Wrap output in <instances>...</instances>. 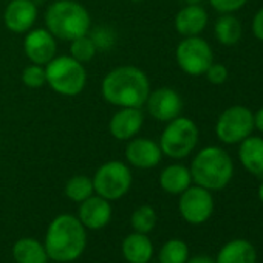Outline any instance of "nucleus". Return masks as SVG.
Here are the masks:
<instances>
[{
	"instance_id": "0eeeda50",
	"label": "nucleus",
	"mask_w": 263,
	"mask_h": 263,
	"mask_svg": "<svg viewBox=\"0 0 263 263\" xmlns=\"http://www.w3.org/2000/svg\"><path fill=\"white\" fill-rule=\"evenodd\" d=\"M91 180L96 195L108 201H115L122 198L130 191L134 177H132L130 167L124 161L111 160L101 164Z\"/></svg>"
},
{
	"instance_id": "aec40b11",
	"label": "nucleus",
	"mask_w": 263,
	"mask_h": 263,
	"mask_svg": "<svg viewBox=\"0 0 263 263\" xmlns=\"http://www.w3.org/2000/svg\"><path fill=\"white\" fill-rule=\"evenodd\" d=\"M160 186L171 195L183 194L189 186H192V175L189 167L183 164L166 166L160 174Z\"/></svg>"
},
{
	"instance_id": "9b49d317",
	"label": "nucleus",
	"mask_w": 263,
	"mask_h": 263,
	"mask_svg": "<svg viewBox=\"0 0 263 263\" xmlns=\"http://www.w3.org/2000/svg\"><path fill=\"white\" fill-rule=\"evenodd\" d=\"M144 107L154 119L160 122H169L181 115L184 104L181 95L175 88L160 87L151 90Z\"/></svg>"
},
{
	"instance_id": "dca6fc26",
	"label": "nucleus",
	"mask_w": 263,
	"mask_h": 263,
	"mask_svg": "<svg viewBox=\"0 0 263 263\" xmlns=\"http://www.w3.org/2000/svg\"><path fill=\"white\" fill-rule=\"evenodd\" d=\"M78 218L85 229H91V231L102 229L104 226L108 224L111 218L110 201L93 194L91 197H88L81 203Z\"/></svg>"
},
{
	"instance_id": "9d476101",
	"label": "nucleus",
	"mask_w": 263,
	"mask_h": 263,
	"mask_svg": "<svg viewBox=\"0 0 263 263\" xmlns=\"http://www.w3.org/2000/svg\"><path fill=\"white\" fill-rule=\"evenodd\" d=\"M178 209L181 217L191 224H201L208 221L214 212V198L211 191L201 186H189L180 194Z\"/></svg>"
},
{
	"instance_id": "39448f33",
	"label": "nucleus",
	"mask_w": 263,
	"mask_h": 263,
	"mask_svg": "<svg viewBox=\"0 0 263 263\" xmlns=\"http://www.w3.org/2000/svg\"><path fill=\"white\" fill-rule=\"evenodd\" d=\"M47 85L61 96L73 98L85 90L88 74L85 64H81L70 54L54 56L45 65Z\"/></svg>"
},
{
	"instance_id": "c9c22d12",
	"label": "nucleus",
	"mask_w": 263,
	"mask_h": 263,
	"mask_svg": "<svg viewBox=\"0 0 263 263\" xmlns=\"http://www.w3.org/2000/svg\"><path fill=\"white\" fill-rule=\"evenodd\" d=\"M258 198H260V201L263 203V181H261L260 186H258Z\"/></svg>"
},
{
	"instance_id": "f704fd0d",
	"label": "nucleus",
	"mask_w": 263,
	"mask_h": 263,
	"mask_svg": "<svg viewBox=\"0 0 263 263\" xmlns=\"http://www.w3.org/2000/svg\"><path fill=\"white\" fill-rule=\"evenodd\" d=\"M186 5H201L203 0H183Z\"/></svg>"
},
{
	"instance_id": "b1692460",
	"label": "nucleus",
	"mask_w": 263,
	"mask_h": 263,
	"mask_svg": "<svg viewBox=\"0 0 263 263\" xmlns=\"http://www.w3.org/2000/svg\"><path fill=\"white\" fill-rule=\"evenodd\" d=\"M93 194V180L87 175H74L65 184V195L74 203H82Z\"/></svg>"
},
{
	"instance_id": "c85d7f7f",
	"label": "nucleus",
	"mask_w": 263,
	"mask_h": 263,
	"mask_svg": "<svg viewBox=\"0 0 263 263\" xmlns=\"http://www.w3.org/2000/svg\"><path fill=\"white\" fill-rule=\"evenodd\" d=\"M88 36L95 42L98 51H108L111 47H115L116 42V33L108 27H98L88 31Z\"/></svg>"
},
{
	"instance_id": "4be33fe9",
	"label": "nucleus",
	"mask_w": 263,
	"mask_h": 263,
	"mask_svg": "<svg viewBox=\"0 0 263 263\" xmlns=\"http://www.w3.org/2000/svg\"><path fill=\"white\" fill-rule=\"evenodd\" d=\"M13 257L17 263H47L48 254L45 246L36 238H21L13 246Z\"/></svg>"
},
{
	"instance_id": "393cba45",
	"label": "nucleus",
	"mask_w": 263,
	"mask_h": 263,
	"mask_svg": "<svg viewBox=\"0 0 263 263\" xmlns=\"http://www.w3.org/2000/svg\"><path fill=\"white\" fill-rule=\"evenodd\" d=\"M189 258V248L183 240L172 238L167 240L160 249V263H186Z\"/></svg>"
},
{
	"instance_id": "a878e982",
	"label": "nucleus",
	"mask_w": 263,
	"mask_h": 263,
	"mask_svg": "<svg viewBox=\"0 0 263 263\" xmlns=\"http://www.w3.org/2000/svg\"><path fill=\"white\" fill-rule=\"evenodd\" d=\"M130 223L135 232L149 234L154 231V228L157 224V212L152 206L143 204L134 211V214L130 217Z\"/></svg>"
},
{
	"instance_id": "c756f323",
	"label": "nucleus",
	"mask_w": 263,
	"mask_h": 263,
	"mask_svg": "<svg viewBox=\"0 0 263 263\" xmlns=\"http://www.w3.org/2000/svg\"><path fill=\"white\" fill-rule=\"evenodd\" d=\"M209 5L220 14H232L241 10L249 0H208Z\"/></svg>"
},
{
	"instance_id": "473e14b6",
	"label": "nucleus",
	"mask_w": 263,
	"mask_h": 263,
	"mask_svg": "<svg viewBox=\"0 0 263 263\" xmlns=\"http://www.w3.org/2000/svg\"><path fill=\"white\" fill-rule=\"evenodd\" d=\"M254 128H257L263 135V107L254 113Z\"/></svg>"
},
{
	"instance_id": "2f4dec72",
	"label": "nucleus",
	"mask_w": 263,
	"mask_h": 263,
	"mask_svg": "<svg viewBox=\"0 0 263 263\" xmlns=\"http://www.w3.org/2000/svg\"><path fill=\"white\" fill-rule=\"evenodd\" d=\"M251 30H252V34L255 36V39L263 42V8H260L255 13L252 24H251Z\"/></svg>"
},
{
	"instance_id": "f03ea898",
	"label": "nucleus",
	"mask_w": 263,
	"mask_h": 263,
	"mask_svg": "<svg viewBox=\"0 0 263 263\" xmlns=\"http://www.w3.org/2000/svg\"><path fill=\"white\" fill-rule=\"evenodd\" d=\"M44 246L48 258L59 263L73 261L85 251L87 231L78 217L61 214L50 223Z\"/></svg>"
},
{
	"instance_id": "cd10ccee",
	"label": "nucleus",
	"mask_w": 263,
	"mask_h": 263,
	"mask_svg": "<svg viewBox=\"0 0 263 263\" xmlns=\"http://www.w3.org/2000/svg\"><path fill=\"white\" fill-rule=\"evenodd\" d=\"M22 84L28 88H42L47 85V74H45V67L37 65V64H30L22 70L21 74Z\"/></svg>"
},
{
	"instance_id": "4c0bfd02",
	"label": "nucleus",
	"mask_w": 263,
	"mask_h": 263,
	"mask_svg": "<svg viewBox=\"0 0 263 263\" xmlns=\"http://www.w3.org/2000/svg\"><path fill=\"white\" fill-rule=\"evenodd\" d=\"M36 4H42V2H47V0H34Z\"/></svg>"
},
{
	"instance_id": "f8f14e48",
	"label": "nucleus",
	"mask_w": 263,
	"mask_h": 263,
	"mask_svg": "<svg viewBox=\"0 0 263 263\" xmlns=\"http://www.w3.org/2000/svg\"><path fill=\"white\" fill-rule=\"evenodd\" d=\"M24 53L31 64L45 67L54 56H58V39L45 27L33 28L25 33Z\"/></svg>"
},
{
	"instance_id": "ddd939ff",
	"label": "nucleus",
	"mask_w": 263,
	"mask_h": 263,
	"mask_svg": "<svg viewBox=\"0 0 263 263\" xmlns=\"http://www.w3.org/2000/svg\"><path fill=\"white\" fill-rule=\"evenodd\" d=\"M143 125H144V113L141 108L121 107L111 115L108 121V132L116 141L127 143L132 138L138 137Z\"/></svg>"
},
{
	"instance_id": "f3484780",
	"label": "nucleus",
	"mask_w": 263,
	"mask_h": 263,
	"mask_svg": "<svg viewBox=\"0 0 263 263\" xmlns=\"http://www.w3.org/2000/svg\"><path fill=\"white\" fill-rule=\"evenodd\" d=\"M208 13L201 5H184L175 14V30L183 37L200 36L208 25Z\"/></svg>"
},
{
	"instance_id": "6ab92c4d",
	"label": "nucleus",
	"mask_w": 263,
	"mask_h": 263,
	"mask_svg": "<svg viewBox=\"0 0 263 263\" xmlns=\"http://www.w3.org/2000/svg\"><path fill=\"white\" fill-rule=\"evenodd\" d=\"M122 255L128 263H149L154 255V245L147 234H128L122 240Z\"/></svg>"
},
{
	"instance_id": "5701e85b",
	"label": "nucleus",
	"mask_w": 263,
	"mask_h": 263,
	"mask_svg": "<svg viewBox=\"0 0 263 263\" xmlns=\"http://www.w3.org/2000/svg\"><path fill=\"white\" fill-rule=\"evenodd\" d=\"M215 39L226 47H232L240 42L243 36V27L240 21L232 14H221L214 25Z\"/></svg>"
},
{
	"instance_id": "72a5a7b5",
	"label": "nucleus",
	"mask_w": 263,
	"mask_h": 263,
	"mask_svg": "<svg viewBox=\"0 0 263 263\" xmlns=\"http://www.w3.org/2000/svg\"><path fill=\"white\" fill-rule=\"evenodd\" d=\"M186 263H215V260H212L208 255H195L192 258H187Z\"/></svg>"
},
{
	"instance_id": "7ed1b4c3",
	"label": "nucleus",
	"mask_w": 263,
	"mask_h": 263,
	"mask_svg": "<svg viewBox=\"0 0 263 263\" xmlns=\"http://www.w3.org/2000/svg\"><path fill=\"white\" fill-rule=\"evenodd\" d=\"M45 28L59 41L71 42L76 37L88 34L91 17L88 10L76 0H56L44 16Z\"/></svg>"
},
{
	"instance_id": "a211bd4d",
	"label": "nucleus",
	"mask_w": 263,
	"mask_h": 263,
	"mask_svg": "<svg viewBox=\"0 0 263 263\" xmlns=\"http://www.w3.org/2000/svg\"><path fill=\"white\" fill-rule=\"evenodd\" d=\"M238 160L241 166L255 177L263 175V138L249 135L238 146Z\"/></svg>"
},
{
	"instance_id": "423d86ee",
	"label": "nucleus",
	"mask_w": 263,
	"mask_h": 263,
	"mask_svg": "<svg viewBox=\"0 0 263 263\" xmlns=\"http://www.w3.org/2000/svg\"><path fill=\"white\" fill-rule=\"evenodd\" d=\"M198 140L200 130L195 121L180 115L178 118L166 122L158 144L163 155L172 160H183L195 151Z\"/></svg>"
},
{
	"instance_id": "6e6552de",
	"label": "nucleus",
	"mask_w": 263,
	"mask_h": 263,
	"mask_svg": "<svg viewBox=\"0 0 263 263\" xmlns=\"http://www.w3.org/2000/svg\"><path fill=\"white\" fill-rule=\"evenodd\" d=\"M254 130V111L245 105L228 107L215 122V135L224 144H240Z\"/></svg>"
},
{
	"instance_id": "1a4fd4ad",
	"label": "nucleus",
	"mask_w": 263,
	"mask_h": 263,
	"mask_svg": "<svg viewBox=\"0 0 263 263\" xmlns=\"http://www.w3.org/2000/svg\"><path fill=\"white\" fill-rule=\"evenodd\" d=\"M175 61L187 76H203L214 62V53L203 37H184L175 48Z\"/></svg>"
},
{
	"instance_id": "bb28decb",
	"label": "nucleus",
	"mask_w": 263,
	"mask_h": 263,
	"mask_svg": "<svg viewBox=\"0 0 263 263\" xmlns=\"http://www.w3.org/2000/svg\"><path fill=\"white\" fill-rule=\"evenodd\" d=\"M96 53L98 48L88 34L76 37L70 42V56L79 61L81 64H88L90 61H93Z\"/></svg>"
},
{
	"instance_id": "412c9836",
	"label": "nucleus",
	"mask_w": 263,
	"mask_h": 263,
	"mask_svg": "<svg viewBox=\"0 0 263 263\" xmlns=\"http://www.w3.org/2000/svg\"><path fill=\"white\" fill-rule=\"evenodd\" d=\"M215 263H257V251L251 241L235 238L220 249Z\"/></svg>"
},
{
	"instance_id": "4468645a",
	"label": "nucleus",
	"mask_w": 263,
	"mask_h": 263,
	"mask_svg": "<svg viewBox=\"0 0 263 263\" xmlns=\"http://www.w3.org/2000/svg\"><path fill=\"white\" fill-rule=\"evenodd\" d=\"M39 17L34 0H10L4 11V24L14 34H25L34 28Z\"/></svg>"
},
{
	"instance_id": "f257e3e1",
	"label": "nucleus",
	"mask_w": 263,
	"mask_h": 263,
	"mask_svg": "<svg viewBox=\"0 0 263 263\" xmlns=\"http://www.w3.org/2000/svg\"><path fill=\"white\" fill-rule=\"evenodd\" d=\"M151 93V81L146 71L135 65H119L110 70L101 82L104 101L116 108H143Z\"/></svg>"
},
{
	"instance_id": "20e7f679",
	"label": "nucleus",
	"mask_w": 263,
	"mask_h": 263,
	"mask_svg": "<svg viewBox=\"0 0 263 263\" xmlns=\"http://www.w3.org/2000/svg\"><path fill=\"white\" fill-rule=\"evenodd\" d=\"M192 181L208 191L224 189L234 175L231 155L218 146H206L197 152L191 163Z\"/></svg>"
},
{
	"instance_id": "e433bc0d",
	"label": "nucleus",
	"mask_w": 263,
	"mask_h": 263,
	"mask_svg": "<svg viewBox=\"0 0 263 263\" xmlns=\"http://www.w3.org/2000/svg\"><path fill=\"white\" fill-rule=\"evenodd\" d=\"M128 2H134V4H140V2H144V0H128Z\"/></svg>"
},
{
	"instance_id": "7c9ffc66",
	"label": "nucleus",
	"mask_w": 263,
	"mask_h": 263,
	"mask_svg": "<svg viewBox=\"0 0 263 263\" xmlns=\"http://www.w3.org/2000/svg\"><path fill=\"white\" fill-rule=\"evenodd\" d=\"M204 76H206V79H208L211 84H214V85H221V84H224V82L228 81V78H229V70H228V67L223 65V64L212 62L211 67L206 70Z\"/></svg>"
},
{
	"instance_id": "2eb2a0df",
	"label": "nucleus",
	"mask_w": 263,
	"mask_h": 263,
	"mask_svg": "<svg viewBox=\"0 0 263 263\" xmlns=\"http://www.w3.org/2000/svg\"><path fill=\"white\" fill-rule=\"evenodd\" d=\"M125 160L130 166L138 169H154L161 163L163 152L157 141L151 138L135 137L127 141Z\"/></svg>"
}]
</instances>
